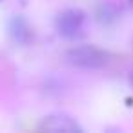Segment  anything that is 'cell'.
<instances>
[{
  "instance_id": "obj_3",
  "label": "cell",
  "mask_w": 133,
  "mask_h": 133,
  "mask_svg": "<svg viewBox=\"0 0 133 133\" xmlns=\"http://www.w3.org/2000/svg\"><path fill=\"white\" fill-rule=\"evenodd\" d=\"M42 128L49 129V131H68V133L82 131V128L75 122V118H71L69 115H64V113H55V115L46 117L42 122Z\"/></svg>"
},
{
  "instance_id": "obj_4",
  "label": "cell",
  "mask_w": 133,
  "mask_h": 133,
  "mask_svg": "<svg viewBox=\"0 0 133 133\" xmlns=\"http://www.w3.org/2000/svg\"><path fill=\"white\" fill-rule=\"evenodd\" d=\"M8 31H9V37L20 46L29 44V40L33 38V33H31V28H29L28 20L20 15L11 17V20L8 24Z\"/></svg>"
},
{
  "instance_id": "obj_6",
  "label": "cell",
  "mask_w": 133,
  "mask_h": 133,
  "mask_svg": "<svg viewBox=\"0 0 133 133\" xmlns=\"http://www.w3.org/2000/svg\"><path fill=\"white\" fill-rule=\"evenodd\" d=\"M129 6H131V8H133V0H129Z\"/></svg>"
},
{
  "instance_id": "obj_1",
  "label": "cell",
  "mask_w": 133,
  "mask_h": 133,
  "mask_svg": "<svg viewBox=\"0 0 133 133\" xmlns=\"http://www.w3.org/2000/svg\"><path fill=\"white\" fill-rule=\"evenodd\" d=\"M57 33L66 40L84 38L88 33V15L82 9H66L55 18Z\"/></svg>"
},
{
  "instance_id": "obj_2",
  "label": "cell",
  "mask_w": 133,
  "mask_h": 133,
  "mask_svg": "<svg viewBox=\"0 0 133 133\" xmlns=\"http://www.w3.org/2000/svg\"><path fill=\"white\" fill-rule=\"evenodd\" d=\"M108 53L95 48V46H78L71 48L66 53L68 64L80 68V69H100L108 64Z\"/></svg>"
},
{
  "instance_id": "obj_5",
  "label": "cell",
  "mask_w": 133,
  "mask_h": 133,
  "mask_svg": "<svg viewBox=\"0 0 133 133\" xmlns=\"http://www.w3.org/2000/svg\"><path fill=\"white\" fill-rule=\"evenodd\" d=\"M128 80H129V86H131V88H133V71H131V73H129V77H128Z\"/></svg>"
}]
</instances>
